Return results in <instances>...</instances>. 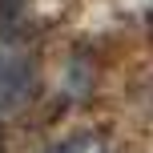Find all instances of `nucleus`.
<instances>
[{
	"instance_id": "nucleus-1",
	"label": "nucleus",
	"mask_w": 153,
	"mask_h": 153,
	"mask_svg": "<svg viewBox=\"0 0 153 153\" xmlns=\"http://www.w3.org/2000/svg\"><path fill=\"white\" fill-rule=\"evenodd\" d=\"M32 56L20 48L16 36H0V101L20 105L32 97Z\"/></svg>"
},
{
	"instance_id": "nucleus-2",
	"label": "nucleus",
	"mask_w": 153,
	"mask_h": 153,
	"mask_svg": "<svg viewBox=\"0 0 153 153\" xmlns=\"http://www.w3.org/2000/svg\"><path fill=\"white\" fill-rule=\"evenodd\" d=\"M89 149H93V137H69V141L48 145L45 153H89Z\"/></svg>"
}]
</instances>
